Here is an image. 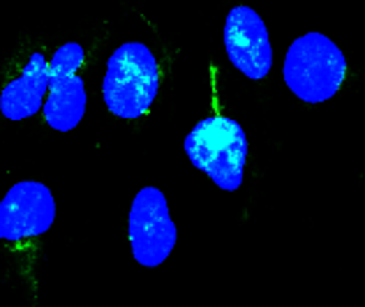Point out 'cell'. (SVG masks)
Returning a JSON list of instances; mask_svg holds the SVG:
<instances>
[{"instance_id": "6da1fadb", "label": "cell", "mask_w": 365, "mask_h": 307, "mask_svg": "<svg viewBox=\"0 0 365 307\" xmlns=\"http://www.w3.org/2000/svg\"><path fill=\"white\" fill-rule=\"evenodd\" d=\"M185 152L220 189L241 187L247 162V137L241 123L220 113L199 120L185 137Z\"/></svg>"}, {"instance_id": "7a4b0ae2", "label": "cell", "mask_w": 365, "mask_h": 307, "mask_svg": "<svg viewBox=\"0 0 365 307\" xmlns=\"http://www.w3.org/2000/svg\"><path fill=\"white\" fill-rule=\"evenodd\" d=\"M160 88V65L141 42H128L109 56L102 95L107 109L118 118L143 116Z\"/></svg>"}, {"instance_id": "3957f363", "label": "cell", "mask_w": 365, "mask_h": 307, "mask_svg": "<svg viewBox=\"0 0 365 307\" xmlns=\"http://www.w3.org/2000/svg\"><path fill=\"white\" fill-rule=\"evenodd\" d=\"M282 76L296 98L307 104H319L340 90L347 76V61L326 35L307 33L289 46Z\"/></svg>"}, {"instance_id": "277c9868", "label": "cell", "mask_w": 365, "mask_h": 307, "mask_svg": "<svg viewBox=\"0 0 365 307\" xmlns=\"http://www.w3.org/2000/svg\"><path fill=\"white\" fill-rule=\"evenodd\" d=\"M176 238L178 234L169 215L167 197L158 187H143L130 208V245L137 264L146 268L165 264Z\"/></svg>"}, {"instance_id": "5b68a950", "label": "cell", "mask_w": 365, "mask_h": 307, "mask_svg": "<svg viewBox=\"0 0 365 307\" xmlns=\"http://www.w3.org/2000/svg\"><path fill=\"white\" fill-rule=\"evenodd\" d=\"M81 44L67 42L49 63V100L44 102V120L58 132H70L86 113V85L76 72L83 65Z\"/></svg>"}, {"instance_id": "8992f818", "label": "cell", "mask_w": 365, "mask_h": 307, "mask_svg": "<svg viewBox=\"0 0 365 307\" xmlns=\"http://www.w3.org/2000/svg\"><path fill=\"white\" fill-rule=\"evenodd\" d=\"M56 219L51 189L37 180H21L0 201V241H26L46 234Z\"/></svg>"}, {"instance_id": "52a82bcc", "label": "cell", "mask_w": 365, "mask_h": 307, "mask_svg": "<svg viewBox=\"0 0 365 307\" xmlns=\"http://www.w3.org/2000/svg\"><path fill=\"white\" fill-rule=\"evenodd\" d=\"M225 49L229 61L247 79H264L273 67V49L264 19L252 7H234L225 21Z\"/></svg>"}, {"instance_id": "ba28073f", "label": "cell", "mask_w": 365, "mask_h": 307, "mask_svg": "<svg viewBox=\"0 0 365 307\" xmlns=\"http://www.w3.org/2000/svg\"><path fill=\"white\" fill-rule=\"evenodd\" d=\"M49 88V63L42 53H33L19 79L7 83L0 93V111L9 120H24L42 109Z\"/></svg>"}]
</instances>
